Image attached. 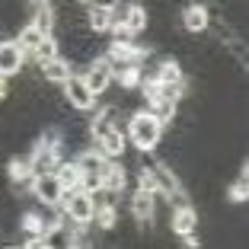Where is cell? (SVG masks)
<instances>
[{
  "mask_svg": "<svg viewBox=\"0 0 249 249\" xmlns=\"http://www.w3.org/2000/svg\"><path fill=\"white\" fill-rule=\"evenodd\" d=\"M163 134H166V124H163L150 109H144V112L138 109L131 118H128V124H124V138H128V144H131L138 154L157 150L160 141H163Z\"/></svg>",
  "mask_w": 249,
  "mask_h": 249,
  "instance_id": "6da1fadb",
  "label": "cell"
},
{
  "mask_svg": "<svg viewBox=\"0 0 249 249\" xmlns=\"http://www.w3.org/2000/svg\"><path fill=\"white\" fill-rule=\"evenodd\" d=\"M147 173H150V179H154V189H157V195H163V198H169V201H185V185H182V179L176 176V169L169 166L166 160H157V163H150L147 166Z\"/></svg>",
  "mask_w": 249,
  "mask_h": 249,
  "instance_id": "7a4b0ae2",
  "label": "cell"
},
{
  "mask_svg": "<svg viewBox=\"0 0 249 249\" xmlns=\"http://www.w3.org/2000/svg\"><path fill=\"white\" fill-rule=\"evenodd\" d=\"M64 214H67V224L73 227H87L93 224V211H96V198L83 189H73V192H64Z\"/></svg>",
  "mask_w": 249,
  "mask_h": 249,
  "instance_id": "3957f363",
  "label": "cell"
},
{
  "mask_svg": "<svg viewBox=\"0 0 249 249\" xmlns=\"http://www.w3.org/2000/svg\"><path fill=\"white\" fill-rule=\"evenodd\" d=\"M77 169H80V189L83 192H99V185H103V166H106V157L99 154V150H80L77 154Z\"/></svg>",
  "mask_w": 249,
  "mask_h": 249,
  "instance_id": "277c9868",
  "label": "cell"
},
{
  "mask_svg": "<svg viewBox=\"0 0 249 249\" xmlns=\"http://www.w3.org/2000/svg\"><path fill=\"white\" fill-rule=\"evenodd\" d=\"M29 192L38 198V205H45V208H58L61 201H64V185L58 182L54 169L36 173V176L29 179Z\"/></svg>",
  "mask_w": 249,
  "mask_h": 249,
  "instance_id": "5b68a950",
  "label": "cell"
},
{
  "mask_svg": "<svg viewBox=\"0 0 249 249\" xmlns=\"http://www.w3.org/2000/svg\"><path fill=\"white\" fill-rule=\"evenodd\" d=\"M61 89H64V103L71 106L73 112H93V109H96V96L89 93V87L83 83L80 73L71 71V77L61 83Z\"/></svg>",
  "mask_w": 249,
  "mask_h": 249,
  "instance_id": "8992f818",
  "label": "cell"
},
{
  "mask_svg": "<svg viewBox=\"0 0 249 249\" xmlns=\"http://www.w3.org/2000/svg\"><path fill=\"white\" fill-rule=\"evenodd\" d=\"M80 77H83V83L89 87V93L99 99V96L112 87V80H115V67H112L109 58H96V61L87 64V71H83Z\"/></svg>",
  "mask_w": 249,
  "mask_h": 249,
  "instance_id": "52a82bcc",
  "label": "cell"
},
{
  "mask_svg": "<svg viewBox=\"0 0 249 249\" xmlns=\"http://www.w3.org/2000/svg\"><path fill=\"white\" fill-rule=\"evenodd\" d=\"M22 67H26V52H22L13 38H3L0 42V77L10 80V77L22 73Z\"/></svg>",
  "mask_w": 249,
  "mask_h": 249,
  "instance_id": "ba28073f",
  "label": "cell"
},
{
  "mask_svg": "<svg viewBox=\"0 0 249 249\" xmlns=\"http://www.w3.org/2000/svg\"><path fill=\"white\" fill-rule=\"evenodd\" d=\"M179 22L189 36H201V32L211 29V13H208L205 3H185L182 13H179Z\"/></svg>",
  "mask_w": 249,
  "mask_h": 249,
  "instance_id": "9c48e42d",
  "label": "cell"
},
{
  "mask_svg": "<svg viewBox=\"0 0 249 249\" xmlns=\"http://www.w3.org/2000/svg\"><path fill=\"white\" fill-rule=\"evenodd\" d=\"M131 214H134V220H138L141 227L154 224V217H157V192L134 189V195H131Z\"/></svg>",
  "mask_w": 249,
  "mask_h": 249,
  "instance_id": "30bf717a",
  "label": "cell"
},
{
  "mask_svg": "<svg viewBox=\"0 0 249 249\" xmlns=\"http://www.w3.org/2000/svg\"><path fill=\"white\" fill-rule=\"evenodd\" d=\"M96 150H99L106 160H122L124 150H128V138H124V131L115 124V128H109L103 138H96Z\"/></svg>",
  "mask_w": 249,
  "mask_h": 249,
  "instance_id": "8fae6325",
  "label": "cell"
},
{
  "mask_svg": "<svg viewBox=\"0 0 249 249\" xmlns=\"http://www.w3.org/2000/svg\"><path fill=\"white\" fill-rule=\"evenodd\" d=\"M103 192H109L112 198H118L124 189H128V169L122 166V163H115V160H106V166H103V185H99Z\"/></svg>",
  "mask_w": 249,
  "mask_h": 249,
  "instance_id": "7c38bea8",
  "label": "cell"
},
{
  "mask_svg": "<svg viewBox=\"0 0 249 249\" xmlns=\"http://www.w3.org/2000/svg\"><path fill=\"white\" fill-rule=\"evenodd\" d=\"M169 230L176 236H189L198 230V211L192 205H185V201H179L176 211H173V217H169Z\"/></svg>",
  "mask_w": 249,
  "mask_h": 249,
  "instance_id": "4fadbf2b",
  "label": "cell"
},
{
  "mask_svg": "<svg viewBox=\"0 0 249 249\" xmlns=\"http://www.w3.org/2000/svg\"><path fill=\"white\" fill-rule=\"evenodd\" d=\"M112 19H115V10H106V7H93L89 3V10L83 13V29L93 32V36H106L112 26Z\"/></svg>",
  "mask_w": 249,
  "mask_h": 249,
  "instance_id": "5bb4252c",
  "label": "cell"
},
{
  "mask_svg": "<svg viewBox=\"0 0 249 249\" xmlns=\"http://www.w3.org/2000/svg\"><path fill=\"white\" fill-rule=\"evenodd\" d=\"M118 124V106H106L103 112H89V124H87V134L89 138H103L109 128Z\"/></svg>",
  "mask_w": 249,
  "mask_h": 249,
  "instance_id": "9a60e30c",
  "label": "cell"
},
{
  "mask_svg": "<svg viewBox=\"0 0 249 249\" xmlns=\"http://www.w3.org/2000/svg\"><path fill=\"white\" fill-rule=\"evenodd\" d=\"M38 71H42V80L52 83V87H61V83L71 77V61L64 58V54H58V58L45 61V64H38Z\"/></svg>",
  "mask_w": 249,
  "mask_h": 249,
  "instance_id": "2e32d148",
  "label": "cell"
},
{
  "mask_svg": "<svg viewBox=\"0 0 249 249\" xmlns=\"http://www.w3.org/2000/svg\"><path fill=\"white\" fill-rule=\"evenodd\" d=\"M118 19H122L124 26L134 32V36H141V32L147 29V7H144V3H128V7L122 10V16H118Z\"/></svg>",
  "mask_w": 249,
  "mask_h": 249,
  "instance_id": "e0dca14e",
  "label": "cell"
},
{
  "mask_svg": "<svg viewBox=\"0 0 249 249\" xmlns=\"http://www.w3.org/2000/svg\"><path fill=\"white\" fill-rule=\"evenodd\" d=\"M54 176H58L61 185H64V192L80 189V169H77V163H73V160H61L58 166H54Z\"/></svg>",
  "mask_w": 249,
  "mask_h": 249,
  "instance_id": "ac0fdd59",
  "label": "cell"
},
{
  "mask_svg": "<svg viewBox=\"0 0 249 249\" xmlns=\"http://www.w3.org/2000/svg\"><path fill=\"white\" fill-rule=\"evenodd\" d=\"M58 54H61V42H58V38L52 36V32H45V36H42V42L36 45V52H32L29 58L36 61V64H45V61L58 58Z\"/></svg>",
  "mask_w": 249,
  "mask_h": 249,
  "instance_id": "d6986e66",
  "label": "cell"
},
{
  "mask_svg": "<svg viewBox=\"0 0 249 249\" xmlns=\"http://www.w3.org/2000/svg\"><path fill=\"white\" fill-rule=\"evenodd\" d=\"M42 36H45V32H42V29H38L36 22H26V26H22V29H19V32H16V38H13V42H16V45H19L22 52H26V58H29V54H32V52H36V45H38V42H42Z\"/></svg>",
  "mask_w": 249,
  "mask_h": 249,
  "instance_id": "ffe728a7",
  "label": "cell"
},
{
  "mask_svg": "<svg viewBox=\"0 0 249 249\" xmlns=\"http://www.w3.org/2000/svg\"><path fill=\"white\" fill-rule=\"evenodd\" d=\"M7 173H10V179H13V182H19V185H29V179L36 176V169H32V160H29V157H16V160H10Z\"/></svg>",
  "mask_w": 249,
  "mask_h": 249,
  "instance_id": "44dd1931",
  "label": "cell"
},
{
  "mask_svg": "<svg viewBox=\"0 0 249 249\" xmlns=\"http://www.w3.org/2000/svg\"><path fill=\"white\" fill-rule=\"evenodd\" d=\"M154 77H157L160 83H185V73H182V67H179V61H173V58H163Z\"/></svg>",
  "mask_w": 249,
  "mask_h": 249,
  "instance_id": "7402d4cb",
  "label": "cell"
},
{
  "mask_svg": "<svg viewBox=\"0 0 249 249\" xmlns=\"http://www.w3.org/2000/svg\"><path fill=\"white\" fill-rule=\"evenodd\" d=\"M48 224H52V220L45 217V214H38V211H26L22 214V230H26L29 236H42Z\"/></svg>",
  "mask_w": 249,
  "mask_h": 249,
  "instance_id": "603a6c76",
  "label": "cell"
},
{
  "mask_svg": "<svg viewBox=\"0 0 249 249\" xmlns=\"http://www.w3.org/2000/svg\"><path fill=\"white\" fill-rule=\"evenodd\" d=\"M227 198L233 201V205H243V201L249 198V185H246V163H243V169H240V179H236V182L230 185Z\"/></svg>",
  "mask_w": 249,
  "mask_h": 249,
  "instance_id": "cb8c5ba5",
  "label": "cell"
},
{
  "mask_svg": "<svg viewBox=\"0 0 249 249\" xmlns=\"http://www.w3.org/2000/svg\"><path fill=\"white\" fill-rule=\"evenodd\" d=\"M89 3H93V7H106V10H118L122 0H89Z\"/></svg>",
  "mask_w": 249,
  "mask_h": 249,
  "instance_id": "d4e9b609",
  "label": "cell"
},
{
  "mask_svg": "<svg viewBox=\"0 0 249 249\" xmlns=\"http://www.w3.org/2000/svg\"><path fill=\"white\" fill-rule=\"evenodd\" d=\"M77 3H89V0H77Z\"/></svg>",
  "mask_w": 249,
  "mask_h": 249,
  "instance_id": "484cf974",
  "label": "cell"
}]
</instances>
